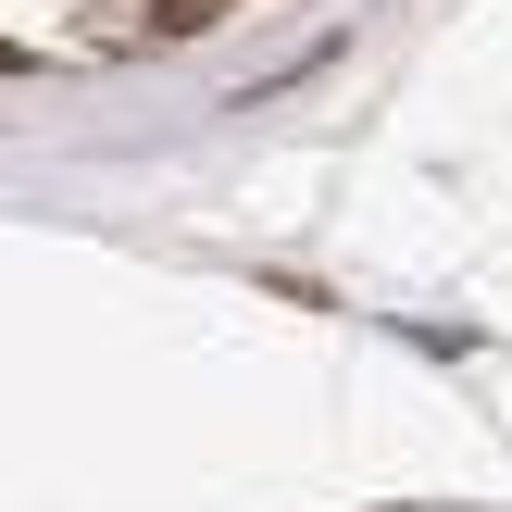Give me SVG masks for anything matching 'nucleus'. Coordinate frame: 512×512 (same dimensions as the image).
<instances>
[{
	"label": "nucleus",
	"mask_w": 512,
	"mask_h": 512,
	"mask_svg": "<svg viewBox=\"0 0 512 512\" xmlns=\"http://www.w3.org/2000/svg\"><path fill=\"white\" fill-rule=\"evenodd\" d=\"M138 13H150V25H213L225 0H138Z\"/></svg>",
	"instance_id": "obj_1"
}]
</instances>
